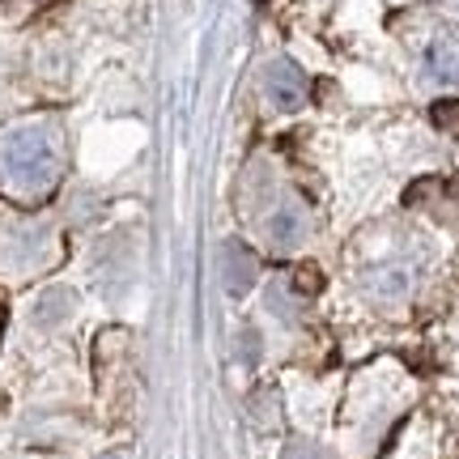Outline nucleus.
<instances>
[{"mask_svg":"<svg viewBox=\"0 0 459 459\" xmlns=\"http://www.w3.org/2000/svg\"><path fill=\"white\" fill-rule=\"evenodd\" d=\"M60 170V153L48 128H17L0 141V179L13 187L17 196H39L48 192Z\"/></svg>","mask_w":459,"mask_h":459,"instance_id":"nucleus-1","label":"nucleus"},{"mask_svg":"<svg viewBox=\"0 0 459 459\" xmlns=\"http://www.w3.org/2000/svg\"><path fill=\"white\" fill-rule=\"evenodd\" d=\"M311 94V82L307 73L294 65V60H273L264 68V99L273 102L277 111H298Z\"/></svg>","mask_w":459,"mask_h":459,"instance_id":"nucleus-2","label":"nucleus"},{"mask_svg":"<svg viewBox=\"0 0 459 459\" xmlns=\"http://www.w3.org/2000/svg\"><path fill=\"white\" fill-rule=\"evenodd\" d=\"M426 77L434 85H459V30H443L426 48Z\"/></svg>","mask_w":459,"mask_h":459,"instance_id":"nucleus-3","label":"nucleus"},{"mask_svg":"<svg viewBox=\"0 0 459 459\" xmlns=\"http://www.w3.org/2000/svg\"><path fill=\"white\" fill-rule=\"evenodd\" d=\"M226 290L234 298H243L247 290H251V281H255V260H251V251L238 243H230L226 247Z\"/></svg>","mask_w":459,"mask_h":459,"instance_id":"nucleus-4","label":"nucleus"},{"mask_svg":"<svg viewBox=\"0 0 459 459\" xmlns=\"http://www.w3.org/2000/svg\"><path fill=\"white\" fill-rule=\"evenodd\" d=\"M268 238H273L277 247L298 243V238H302V217H298L294 209H281V213L268 221Z\"/></svg>","mask_w":459,"mask_h":459,"instance_id":"nucleus-5","label":"nucleus"},{"mask_svg":"<svg viewBox=\"0 0 459 459\" xmlns=\"http://www.w3.org/2000/svg\"><path fill=\"white\" fill-rule=\"evenodd\" d=\"M434 124L446 132H459V102H438L434 107Z\"/></svg>","mask_w":459,"mask_h":459,"instance_id":"nucleus-6","label":"nucleus"},{"mask_svg":"<svg viewBox=\"0 0 459 459\" xmlns=\"http://www.w3.org/2000/svg\"><path fill=\"white\" fill-rule=\"evenodd\" d=\"M298 281L307 285V294H315V290H319V268H315V264H307V268H298Z\"/></svg>","mask_w":459,"mask_h":459,"instance_id":"nucleus-7","label":"nucleus"},{"mask_svg":"<svg viewBox=\"0 0 459 459\" xmlns=\"http://www.w3.org/2000/svg\"><path fill=\"white\" fill-rule=\"evenodd\" d=\"M285 459H328V455H324V451H315V446H307V443H298V446L285 451Z\"/></svg>","mask_w":459,"mask_h":459,"instance_id":"nucleus-8","label":"nucleus"},{"mask_svg":"<svg viewBox=\"0 0 459 459\" xmlns=\"http://www.w3.org/2000/svg\"><path fill=\"white\" fill-rule=\"evenodd\" d=\"M102 459H119V455H102Z\"/></svg>","mask_w":459,"mask_h":459,"instance_id":"nucleus-9","label":"nucleus"}]
</instances>
